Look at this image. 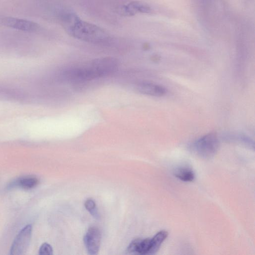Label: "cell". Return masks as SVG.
Masks as SVG:
<instances>
[{
    "mask_svg": "<svg viewBox=\"0 0 255 255\" xmlns=\"http://www.w3.org/2000/svg\"><path fill=\"white\" fill-rule=\"evenodd\" d=\"M32 228L31 225L23 227L13 241L10 250L11 255H21L27 251L31 238Z\"/></svg>",
    "mask_w": 255,
    "mask_h": 255,
    "instance_id": "cell-4",
    "label": "cell"
},
{
    "mask_svg": "<svg viewBox=\"0 0 255 255\" xmlns=\"http://www.w3.org/2000/svg\"><path fill=\"white\" fill-rule=\"evenodd\" d=\"M53 254V250L51 246L48 243H43L39 250L40 255H51Z\"/></svg>",
    "mask_w": 255,
    "mask_h": 255,
    "instance_id": "cell-14",
    "label": "cell"
},
{
    "mask_svg": "<svg viewBox=\"0 0 255 255\" xmlns=\"http://www.w3.org/2000/svg\"><path fill=\"white\" fill-rule=\"evenodd\" d=\"M62 26L71 36L92 43H103L108 39L106 32L98 26L82 20L72 12H64L60 15Z\"/></svg>",
    "mask_w": 255,
    "mask_h": 255,
    "instance_id": "cell-1",
    "label": "cell"
},
{
    "mask_svg": "<svg viewBox=\"0 0 255 255\" xmlns=\"http://www.w3.org/2000/svg\"><path fill=\"white\" fill-rule=\"evenodd\" d=\"M219 147V140L215 133H209L202 136L193 145L195 153L203 158H210L214 156Z\"/></svg>",
    "mask_w": 255,
    "mask_h": 255,
    "instance_id": "cell-3",
    "label": "cell"
},
{
    "mask_svg": "<svg viewBox=\"0 0 255 255\" xmlns=\"http://www.w3.org/2000/svg\"><path fill=\"white\" fill-rule=\"evenodd\" d=\"M85 206L86 209L96 219H99L100 215L96 207L95 201L92 199H88L85 202Z\"/></svg>",
    "mask_w": 255,
    "mask_h": 255,
    "instance_id": "cell-13",
    "label": "cell"
},
{
    "mask_svg": "<svg viewBox=\"0 0 255 255\" xmlns=\"http://www.w3.org/2000/svg\"><path fill=\"white\" fill-rule=\"evenodd\" d=\"M136 89L141 94L154 97L162 96L166 92V89L162 86L146 82L138 83Z\"/></svg>",
    "mask_w": 255,
    "mask_h": 255,
    "instance_id": "cell-8",
    "label": "cell"
},
{
    "mask_svg": "<svg viewBox=\"0 0 255 255\" xmlns=\"http://www.w3.org/2000/svg\"><path fill=\"white\" fill-rule=\"evenodd\" d=\"M168 234L166 231L161 230L151 238V247L149 255L154 254L158 251L162 243L167 237Z\"/></svg>",
    "mask_w": 255,
    "mask_h": 255,
    "instance_id": "cell-11",
    "label": "cell"
},
{
    "mask_svg": "<svg viewBox=\"0 0 255 255\" xmlns=\"http://www.w3.org/2000/svg\"><path fill=\"white\" fill-rule=\"evenodd\" d=\"M151 11L149 5L138 1H132L123 5L120 11L122 15L127 16H131L137 13H149Z\"/></svg>",
    "mask_w": 255,
    "mask_h": 255,
    "instance_id": "cell-7",
    "label": "cell"
},
{
    "mask_svg": "<svg viewBox=\"0 0 255 255\" xmlns=\"http://www.w3.org/2000/svg\"><path fill=\"white\" fill-rule=\"evenodd\" d=\"M174 175L179 179L185 182H191L195 179L194 171L190 167L182 166L177 168Z\"/></svg>",
    "mask_w": 255,
    "mask_h": 255,
    "instance_id": "cell-12",
    "label": "cell"
},
{
    "mask_svg": "<svg viewBox=\"0 0 255 255\" xmlns=\"http://www.w3.org/2000/svg\"><path fill=\"white\" fill-rule=\"evenodd\" d=\"M4 25L26 32L36 31L39 27L35 22L26 19L12 17H6L1 19Z\"/></svg>",
    "mask_w": 255,
    "mask_h": 255,
    "instance_id": "cell-5",
    "label": "cell"
},
{
    "mask_svg": "<svg viewBox=\"0 0 255 255\" xmlns=\"http://www.w3.org/2000/svg\"><path fill=\"white\" fill-rule=\"evenodd\" d=\"M38 179L34 176H26L19 178L8 185V188L18 187L24 189H32L38 184Z\"/></svg>",
    "mask_w": 255,
    "mask_h": 255,
    "instance_id": "cell-10",
    "label": "cell"
},
{
    "mask_svg": "<svg viewBox=\"0 0 255 255\" xmlns=\"http://www.w3.org/2000/svg\"><path fill=\"white\" fill-rule=\"evenodd\" d=\"M118 66V61L113 57L100 58L85 66L67 69L62 73V76L67 81L85 82L113 74Z\"/></svg>",
    "mask_w": 255,
    "mask_h": 255,
    "instance_id": "cell-2",
    "label": "cell"
},
{
    "mask_svg": "<svg viewBox=\"0 0 255 255\" xmlns=\"http://www.w3.org/2000/svg\"><path fill=\"white\" fill-rule=\"evenodd\" d=\"M151 247V238L144 239H136L133 240L128 246V253H137L140 255H149Z\"/></svg>",
    "mask_w": 255,
    "mask_h": 255,
    "instance_id": "cell-9",
    "label": "cell"
},
{
    "mask_svg": "<svg viewBox=\"0 0 255 255\" xmlns=\"http://www.w3.org/2000/svg\"><path fill=\"white\" fill-rule=\"evenodd\" d=\"M101 233L95 227H90L84 238V242L90 255H96L99 250L101 243Z\"/></svg>",
    "mask_w": 255,
    "mask_h": 255,
    "instance_id": "cell-6",
    "label": "cell"
}]
</instances>
